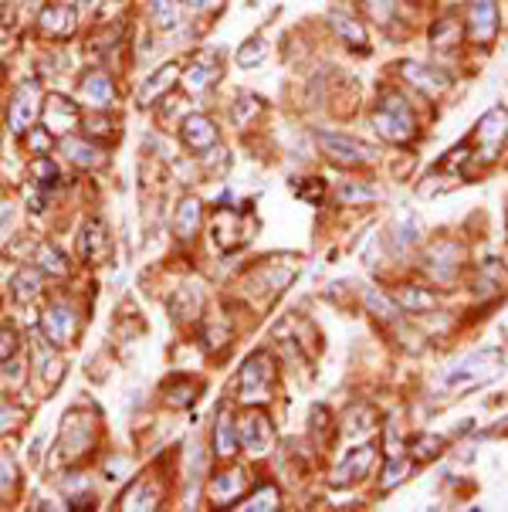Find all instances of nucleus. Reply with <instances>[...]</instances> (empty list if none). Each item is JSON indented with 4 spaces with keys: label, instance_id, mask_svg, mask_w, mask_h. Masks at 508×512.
I'll use <instances>...</instances> for the list:
<instances>
[{
    "label": "nucleus",
    "instance_id": "nucleus-28",
    "mask_svg": "<svg viewBox=\"0 0 508 512\" xmlns=\"http://www.w3.org/2000/svg\"><path fill=\"white\" fill-rule=\"evenodd\" d=\"M329 24H332V31H336L339 38L346 41L349 48H359V51H366V28H363L356 18H349V14H332V18H329Z\"/></svg>",
    "mask_w": 508,
    "mask_h": 512
},
{
    "label": "nucleus",
    "instance_id": "nucleus-19",
    "mask_svg": "<svg viewBox=\"0 0 508 512\" xmlns=\"http://www.w3.org/2000/svg\"><path fill=\"white\" fill-rule=\"evenodd\" d=\"M82 102H89L92 109H109L115 102V85L106 72H89L82 78Z\"/></svg>",
    "mask_w": 508,
    "mask_h": 512
},
{
    "label": "nucleus",
    "instance_id": "nucleus-2",
    "mask_svg": "<svg viewBox=\"0 0 508 512\" xmlns=\"http://www.w3.org/2000/svg\"><path fill=\"white\" fill-rule=\"evenodd\" d=\"M373 130H377L387 143H396V146H403V143H414L417 139V119L410 113V106H407V98L396 92H387L379 98L377 113H373Z\"/></svg>",
    "mask_w": 508,
    "mask_h": 512
},
{
    "label": "nucleus",
    "instance_id": "nucleus-29",
    "mask_svg": "<svg viewBox=\"0 0 508 512\" xmlns=\"http://www.w3.org/2000/svg\"><path fill=\"white\" fill-rule=\"evenodd\" d=\"M41 295V272L38 268H20L14 275V299L18 303H35Z\"/></svg>",
    "mask_w": 508,
    "mask_h": 512
},
{
    "label": "nucleus",
    "instance_id": "nucleus-22",
    "mask_svg": "<svg viewBox=\"0 0 508 512\" xmlns=\"http://www.w3.org/2000/svg\"><path fill=\"white\" fill-rule=\"evenodd\" d=\"M461 38H465V24H461V18H437L431 28V44L437 48V51H451V48H457L461 44Z\"/></svg>",
    "mask_w": 508,
    "mask_h": 512
},
{
    "label": "nucleus",
    "instance_id": "nucleus-13",
    "mask_svg": "<svg viewBox=\"0 0 508 512\" xmlns=\"http://www.w3.org/2000/svg\"><path fill=\"white\" fill-rule=\"evenodd\" d=\"M461 258H465L461 245L437 241V245L427 251V272H431L434 279H441V282H451L454 275H457V268H461Z\"/></svg>",
    "mask_w": 508,
    "mask_h": 512
},
{
    "label": "nucleus",
    "instance_id": "nucleus-34",
    "mask_svg": "<svg viewBox=\"0 0 508 512\" xmlns=\"http://www.w3.org/2000/svg\"><path fill=\"white\" fill-rule=\"evenodd\" d=\"M38 262H41V272H48V275H68V262H65V255H61L55 245H41Z\"/></svg>",
    "mask_w": 508,
    "mask_h": 512
},
{
    "label": "nucleus",
    "instance_id": "nucleus-14",
    "mask_svg": "<svg viewBox=\"0 0 508 512\" xmlns=\"http://www.w3.org/2000/svg\"><path fill=\"white\" fill-rule=\"evenodd\" d=\"M217 78H221V55L200 51V55L190 61L187 75H184V85H187L190 92H204V89H210Z\"/></svg>",
    "mask_w": 508,
    "mask_h": 512
},
{
    "label": "nucleus",
    "instance_id": "nucleus-21",
    "mask_svg": "<svg viewBox=\"0 0 508 512\" xmlns=\"http://www.w3.org/2000/svg\"><path fill=\"white\" fill-rule=\"evenodd\" d=\"M61 150H65V156H68L75 167H85V170H95V167L106 163V153L98 150L95 143H89V139H78V136H65V139H61Z\"/></svg>",
    "mask_w": 508,
    "mask_h": 512
},
{
    "label": "nucleus",
    "instance_id": "nucleus-24",
    "mask_svg": "<svg viewBox=\"0 0 508 512\" xmlns=\"http://www.w3.org/2000/svg\"><path fill=\"white\" fill-rule=\"evenodd\" d=\"M234 452H238V431H234V421L227 414V407H221L217 424H214V455L234 458Z\"/></svg>",
    "mask_w": 508,
    "mask_h": 512
},
{
    "label": "nucleus",
    "instance_id": "nucleus-27",
    "mask_svg": "<svg viewBox=\"0 0 508 512\" xmlns=\"http://www.w3.org/2000/svg\"><path fill=\"white\" fill-rule=\"evenodd\" d=\"M200 214H204L200 201H197V197H187V201L176 208V221H173L176 238H193L197 228H200Z\"/></svg>",
    "mask_w": 508,
    "mask_h": 512
},
{
    "label": "nucleus",
    "instance_id": "nucleus-10",
    "mask_svg": "<svg viewBox=\"0 0 508 512\" xmlns=\"http://www.w3.org/2000/svg\"><path fill=\"white\" fill-rule=\"evenodd\" d=\"M214 245L221 248V251H234L238 245H245L247 234H245V214L234 208H224L217 210V217H214Z\"/></svg>",
    "mask_w": 508,
    "mask_h": 512
},
{
    "label": "nucleus",
    "instance_id": "nucleus-12",
    "mask_svg": "<svg viewBox=\"0 0 508 512\" xmlns=\"http://www.w3.org/2000/svg\"><path fill=\"white\" fill-rule=\"evenodd\" d=\"M41 333L51 346H65L75 333V312L68 309L65 303L48 305V312L41 316Z\"/></svg>",
    "mask_w": 508,
    "mask_h": 512
},
{
    "label": "nucleus",
    "instance_id": "nucleus-31",
    "mask_svg": "<svg viewBox=\"0 0 508 512\" xmlns=\"http://www.w3.org/2000/svg\"><path fill=\"white\" fill-rule=\"evenodd\" d=\"M150 20L152 28H176V20H180V0H150Z\"/></svg>",
    "mask_w": 508,
    "mask_h": 512
},
{
    "label": "nucleus",
    "instance_id": "nucleus-41",
    "mask_svg": "<svg viewBox=\"0 0 508 512\" xmlns=\"http://www.w3.org/2000/svg\"><path fill=\"white\" fill-rule=\"evenodd\" d=\"M339 197H342V204H349V201L356 204V201H373V197H377V190L353 187V184H349V187H342V190H339Z\"/></svg>",
    "mask_w": 508,
    "mask_h": 512
},
{
    "label": "nucleus",
    "instance_id": "nucleus-18",
    "mask_svg": "<svg viewBox=\"0 0 508 512\" xmlns=\"http://www.w3.org/2000/svg\"><path fill=\"white\" fill-rule=\"evenodd\" d=\"M373 458H377V448H373V445H363V448H356V452H353V455H346V461L336 469L332 482H336V485H349V482L366 478V472L373 469Z\"/></svg>",
    "mask_w": 508,
    "mask_h": 512
},
{
    "label": "nucleus",
    "instance_id": "nucleus-46",
    "mask_svg": "<svg viewBox=\"0 0 508 512\" xmlns=\"http://www.w3.org/2000/svg\"><path fill=\"white\" fill-rule=\"evenodd\" d=\"M448 4H451V0H448Z\"/></svg>",
    "mask_w": 508,
    "mask_h": 512
},
{
    "label": "nucleus",
    "instance_id": "nucleus-23",
    "mask_svg": "<svg viewBox=\"0 0 508 512\" xmlns=\"http://www.w3.org/2000/svg\"><path fill=\"white\" fill-rule=\"evenodd\" d=\"M245 472H224V475H214V482H210V499L217 502V506H227V502H234L238 495L245 492Z\"/></svg>",
    "mask_w": 508,
    "mask_h": 512
},
{
    "label": "nucleus",
    "instance_id": "nucleus-20",
    "mask_svg": "<svg viewBox=\"0 0 508 512\" xmlns=\"http://www.w3.org/2000/svg\"><path fill=\"white\" fill-rule=\"evenodd\" d=\"M78 251H82L85 262H102V258L109 255V234H106V224H102L98 217L85 221L82 238H78Z\"/></svg>",
    "mask_w": 508,
    "mask_h": 512
},
{
    "label": "nucleus",
    "instance_id": "nucleus-16",
    "mask_svg": "<svg viewBox=\"0 0 508 512\" xmlns=\"http://www.w3.org/2000/svg\"><path fill=\"white\" fill-rule=\"evenodd\" d=\"M38 24L48 38H72L78 28V18H75V11L65 7V4H48V7L41 11Z\"/></svg>",
    "mask_w": 508,
    "mask_h": 512
},
{
    "label": "nucleus",
    "instance_id": "nucleus-4",
    "mask_svg": "<svg viewBox=\"0 0 508 512\" xmlns=\"http://www.w3.org/2000/svg\"><path fill=\"white\" fill-rule=\"evenodd\" d=\"M319 150L322 156H329L336 167H366V163L377 160V153L370 150L366 143L349 139V136H336V133H319Z\"/></svg>",
    "mask_w": 508,
    "mask_h": 512
},
{
    "label": "nucleus",
    "instance_id": "nucleus-7",
    "mask_svg": "<svg viewBox=\"0 0 508 512\" xmlns=\"http://www.w3.org/2000/svg\"><path fill=\"white\" fill-rule=\"evenodd\" d=\"M465 35L474 44H491L495 41V35H498V4L495 0H471Z\"/></svg>",
    "mask_w": 508,
    "mask_h": 512
},
{
    "label": "nucleus",
    "instance_id": "nucleus-11",
    "mask_svg": "<svg viewBox=\"0 0 508 512\" xmlns=\"http://www.w3.org/2000/svg\"><path fill=\"white\" fill-rule=\"evenodd\" d=\"M400 75H403V82H407L410 89L431 95V98L441 92H448V85H451V78L444 75V72H437L431 65H420V61H407V65L400 68Z\"/></svg>",
    "mask_w": 508,
    "mask_h": 512
},
{
    "label": "nucleus",
    "instance_id": "nucleus-1",
    "mask_svg": "<svg viewBox=\"0 0 508 512\" xmlns=\"http://www.w3.org/2000/svg\"><path fill=\"white\" fill-rule=\"evenodd\" d=\"M505 139H508V109L505 106H491L488 113L478 119L474 133L465 139L468 143V163L474 170L491 167L498 160V153L505 150Z\"/></svg>",
    "mask_w": 508,
    "mask_h": 512
},
{
    "label": "nucleus",
    "instance_id": "nucleus-6",
    "mask_svg": "<svg viewBox=\"0 0 508 512\" xmlns=\"http://www.w3.org/2000/svg\"><path fill=\"white\" fill-rule=\"evenodd\" d=\"M41 113V85L38 82H24L14 98H11V130L14 133H31V126H35V119Z\"/></svg>",
    "mask_w": 508,
    "mask_h": 512
},
{
    "label": "nucleus",
    "instance_id": "nucleus-33",
    "mask_svg": "<svg viewBox=\"0 0 508 512\" xmlns=\"http://www.w3.org/2000/svg\"><path fill=\"white\" fill-rule=\"evenodd\" d=\"M264 55H268V44L264 38H247L241 48H238V65L241 68H254V65H262Z\"/></svg>",
    "mask_w": 508,
    "mask_h": 512
},
{
    "label": "nucleus",
    "instance_id": "nucleus-37",
    "mask_svg": "<svg viewBox=\"0 0 508 512\" xmlns=\"http://www.w3.org/2000/svg\"><path fill=\"white\" fill-rule=\"evenodd\" d=\"M156 502H160L156 489H143V485H136V489L122 499V509H156Z\"/></svg>",
    "mask_w": 508,
    "mask_h": 512
},
{
    "label": "nucleus",
    "instance_id": "nucleus-42",
    "mask_svg": "<svg viewBox=\"0 0 508 512\" xmlns=\"http://www.w3.org/2000/svg\"><path fill=\"white\" fill-rule=\"evenodd\" d=\"M14 489V465L0 455V492H11Z\"/></svg>",
    "mask_w": 508,
    "mask_h": 512
},
{
    "label": "nucleus",
    "instance_id": "nucleus-17",
    "mask_svg": "<svg viewBox=\"0 0 508 512\" xmlns=\"http://www.w3.org/2000/svg\"><path fill=\"white\" fill-rule=\"evenodd\" d=\"M176 78H180V65L176 61H167L163 68H156L146 82H143V89H139V95H136V102L146 109V106H152L156 98H163V95L176 85Z\"/></svg>",
    "mask_w": 508,
    "mask_h": 512
},
{
    "label": "nucleus",
    "instance_id": "nucleus-36",
    "mask_svg": "<svg viewBox=\"0 0 508 512\" xmlns=\"http://www.w3.org/2000/svg\"><path fill=\"white\" fill-rule=\"evenodd\" d=\"M410 461L407 458H396V455H390V461H387V472H383V492H390V489H396L407 475H410Z\"/></svg>",
    "mask_w": 508,
    "mask_h": 512
},
{
    "label": "nucleus",
    "instance_id": "nucleus-5",
    "mask_svg": "<svg viewBox=\"0 0 508 512\" xmlns=\"http://www.w3.org/2000/svg\"><path fill=\"white\" fill-rule=\"evenodd\" d=\"M238 445L251 452V455H264L271 448V437H275V428H271V418L258 411V404H251V411H245V418L238 421Z\"/></svg>",
    "mask_w": 508,
    "mask_h": 512
},
{
    "label": "nucleus",
    "instance_id": "nucleus-9",
    "mask_svg": "<svg viewBox=\"0 0 508 512\" xmlns=\"http://www.w3.org/2000/svg\"><path fill=\"white\" fill-rule=\"evenodd\" d=\"M78 106L68 98V95H51L48 106H44V130L51 136H68L78 126Z\"/></svg>",
    "mask_w": 508,
    "mask_h": 512
},
{
    "label": "nucleus",
    "instance_id": "nucleus-40",
    "mask_svg": "<svg viewBox=\"0 0 508 512\" xmlns=\"http://www.w3.org/2000/svg\"><path fill=\"white\" fill-rule=\"evenodd\" d=\"M18 353V329L14 326H0V363H7Z\"/></svg>",
    "mask_w": 508,
    "mask_h": 512
},
{
    "label": "nucleus",
    "instance_id": "nucleus-15",
    "mask_svg": "<svg viewBox=\"0 0 508 512\" xmlns=\"http://www.w3.org/2000/svg\"><path fill=\"white\" fill-rule=\"evenodd\" d=\"M184 143H187L193 153L214 150V143H217V126H214V119L204 113L187 115V119H184Z\"/></svg>",
    "mask_w": 508,
    "mask_h": 512
},
{
    "label": "nucleus",
    "instance_id": "nucleus-30",
    "mask_svg": "<svg viewBox=\"0 0 508 512\" xmlns=\"http://www.w3.org/2000/svg\"><path fill=\"white\" fill-rule=\"evenodd\" d=\"M278 502H282L278 489H275V485H262V489H258L254 495L241 499V506H234V509H245V512H271V509H278Z\"/></svg>",
    "mask_w": 508,
    "mask_h": 512
},
{
    "label": "nucleus",
    "instance_id": "nucleus-3",
    "mask_svg": "<svg viewBox=\"0 0 508 512\" xmlns=\"http://www.w3.org/2000/svg\"><path fill=\"white\" fill-rule=\"evenodd\" d=\"M271 383H275V363L268 350L251 353L238 374V400L241 404H264L271 400Z\"/></svg>",
    "mask_w": 508,
    "mask_h": 512
},
{
    "label": "nucleus",
    "instance_id": "nucleus-26",
    "mask_svg": "<svg viewBox=\"0 0 508 512\" xmlns=\"http://www.w3.org/2000/svg\"><path fill=\"white\" fill-rule=\"evenodd\" d=\"M377 411L373 407H366V404H356L349 414H346V435L353 437V441H359V437H370L373 431H377Z\"/></svg>",
    "mask_w": 508,
    "mask_h": 512
},
{
    "label": "nucleus",
    "instance_id": "nucleus-44",
    "mask_svg": "<svg viewBox=\"0 0 508 512\" xmlns=\"http://www.w3.org/2000/svg\"><path fill=\"white\" fill-rule=\"evenodd\" d=\"M14 421H18V411H14V407H0V431L11 428Z\"/></svg>",
    "mask_w": 508,
    "mask_h": 512
},
{
    "label": "nucleus",
    "instance_id": "nucleus-45",
    "mask_svg": "<svg viewBox=\"0 0 508 512\" xmlns=\"http://www.w3.org/2000/svg\"><path fill=\"white\" fill-rule=\"evenodd\" d=\"M0 41H4V24H0Z\"/></svg>",
    "mask_w": 508,
    "mask_h": 512
},
{
    "label": "nucleus",
    "instance_id": "nucleus-38",
    "mask_svg": "<svg viewBox=\"0 0 508 512\" xmlns=\"http://www.w3.org/2000/svg\"><path fill=\"white\" fill-rule=\"evenodd\" d=\"M366 305H370V312H377V316H383V319H394L396 312H400L396 303H390L387 295H379L377 288H370V292H366Z\"/></svg>",
    "mask_w": 508,
    "mask_h": 512
},
{
    "label": "nucleus",
    "instance_id": "nucleus-39",
    "mask_svg": "<svg viewBox=\"0 0 508 512\" xmlns=\"http://www.w3.org/2000/svg\"><path fill=\"white\" fill-rule=\"evenodd\" d=\"M414 455L417 458H437L441 455V448H444V441L441 437H431V435H420V437H414Z\"/></svg>",
    "mask_w": 508,
    "mask_h": 512
},
{
    "label": "nucleus",
    "instance_id": "nucleus-25",
    "mask_svg": "<svg viewBox=\"0 0 508 512\" xmlns=\"http://www.w3.org/2000/svg\"><path fill=\"white\" fill-rule=\"evenodd\" d=\"M396 309H407V312H427L437 305V295L427 292V288H420V285H403V288H396L394 295Z\"/></svg>",
    "mask_w": 508,
    "mask_h": 512
},
{
    "label": "nucleus",
    "instance_id": "nucleus-43",
    "mask_svg": "<svg viewBox=\"0 0 508 512\" xmlns=\"http://www.w3.org/2000/svg\"><path fill=\"white\" fill-rule=\"evenodd\" d=\"M169 404H176V407H184V404H190L193 400V387L190 383H184V387H169Z\"/></svg>",
    "mask_w": 508,
    "mask_h": 512
},
{
    "label": "nucleus",
    "instance_id": "nucleus-8",
    "mask_svg": "<svg viewBox=\"0 0 508 512\" xmlns=\"http://www.w3.org/2000/svg\"><path fill=\"white\" fill-rule=\"evenodd\" d=\"M498 363H502V353H498V350H491V353H474V357H468L461 366H454L451 377H448V387H474V383L488 380L491 374H495L491 366H498Z\"/></svg>",
    "mask_w": 508,
    "mask_h": 512
},
{
    "label": "nucleus",
    "instance_id": "nucleus-35",
    "mask_svg": "<svg viewBox=\"0 0 508 512\" xmlns=\"http://www.w3.org/2000/svg\"><path fill=\"white\" fill-rule=\"evenodd\" d=\"M27 173L38 180L41 187H58V167H55V160H48V156L31 160V163H27Z\"/></svg>",
    "mask_w": 508,
    "mask_h": 512
},
{
    "label": "nucleus",
    "instance_id": "nucleus-32",
    "mask_svg": "<svg viewBox=\"0 0 508 512\" xmlns=\"http://www.w3.org/2000/svg\"><path fill=\"white\" fill-rule=\"evenodd\" d=\"M262 109H264V102L258 95H238V102L231 106V119H234V126H247Z\"/></svg>",
    "mask_w": 508,
    "mask_h": 512
}]
</instances>
